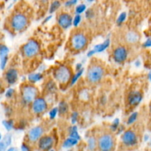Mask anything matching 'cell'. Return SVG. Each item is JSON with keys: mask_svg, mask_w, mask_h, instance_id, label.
<instances>
[{"mask_svg": "<svg viewBox=\"0 0 151 151\" xmlns=\"http://www.w3.org/2000/svg\"><path fill=\"white\" fill-rule=\"evenodd\" d=\"M28 19L24 13H16L10 19V27L16 32H21L27 27Z\"/></svg>", "mask_w": 151, "mask_h": 151, "instance_id": "obj_1", "label": "cell"}, {"mask_svg": "<svg viewBox=\"0 0 151 151\" xmlns=\"http://www.w3.org/2000/svg\"><path fill=\"white\" fill-rule=\"evenodd\" d=\"M54 78L59 83L66 84L72 79V71L68 66L61 65L54 71Z\"/></svg>", "mask_w": 151, "mask_h": 151, "instance_id": "obj_2", "label": "cell"}, {"mask_svg": "<svg viewBox=\"0 0 151 151\" xmlns=\"http://www.w3.org/2000/svg\"><path fill=\"white\" fill-rule=\"evenodd\" d=\"M104 74V69L100 65L92 64L88 69L87 79L91 83H97L103 79Z\"/></svg>", "mask_w": 151, "mask_h": 151, "instance_id": "obj_3", "label": "cell"}, {"mask_svg": "<svg viewBox=\"0 0 151 151\" xmlns=\"http://www.w3.org/2000/svg\"><path fill=\"white\" fill-rule=\"evenodd\" d=\"M88 44V38L83 32H75L71 38V46L76 51L84 50Z\"/></svg>", "mask_w": 151, "mask_h": 151, "instance_id": "obj_4", "label": "cell"}, {"mask_svg": "<svg viewBox=\"0 0 151 151\" xmlns=\"http://www.w3.org/2000/svg\"><path fill=\"white\" fill-rule=\"evenodd\" d=\"M38 88L32 85H25L22 88V98L25 104L32 103L38 96Z\"/></svg>", "mask_w": 151, "mask_h": 151, "instance_id": "obj_5", "label": "cell"}, {"mask_svg": "<svg viewBox=\"0 0 151 151\" xmlns=\"http://www.w3.org/2000/svg\"><path fill=\"white\" fill-rule=\"evenodd\" d=\"M97 146L100 150L103 151L112 150L115 146L114 138L109 134H103L97 140Z\"/></svg>", "mask_w": 151, "mask_h": 151, "instance_id": "obj_6", "label": "cell"}, {"mask_svg": "<svg viewBox=\"0 0 151 151\" xmlns=\"http://www.w3.org/2000/svg\"><path fill=\"white\" fill-rule=\"evenodd\" d=\"M40 52V45L35 40H29L22 47V52L26 58H32L36 56Z\"/></svg>", "mask_w": 151, "mask_h": 151, "instance_id": "obj_7", "label": "cell"}, {"mask_svg": "<svg viewBox=\"0 0 151 151\" xmlns=\"http://www.w3.org/2000/svg\"><path fill=\"white\" fill-rule=\"evenodd\" d=\"M122 144L126 147H134L138 144V137L137 134L132 130H128L122 134Z\"/></svg>", "mask_w": 151, "mask_h": 151, "instance_id": "obj_8", "label": "cell"}, {"mask_svg": "<svg viewBox=\"0 0 151 151\" xmlns=\"http://www.w3.org/2000/svg\"><path fill=\"white\" fill-rule=\"evenodd\" d=\"M48 108L47 101L42 97H37L32 103V110L36 114H41L45 112Z\"/></svg>", "mask_w": 151, "mask_h": 151, "instance_id": "obj_9", "label": "cell"}, {"mask_svg": "<svg viewBox=\"0 0 151 151\" xmlns=\"http://www.w3.org/2000/svg\"><path fill=\"white\" fill-rule=\"evenodd\" d=\"M128 50L123 46L117 47L113 52V58L117 63H122L128 58Z\"/></svg>", "mask_w": 151, "mask_h": 151, "instance_id": "obj_10", "label": "cell"}, {"mask_svg": "<svg viewBox=\"0 0 151 151\" xmlns=\"http://www.w3.org/2000/svg\"><path fill=\"white\" fill-rule=\"evenodd\" d=\"M58 24L63 29H68L73 24L72 16L67 13H60L58 17Z\"/></svg>", "mask_w": 151, "mask_h": 151, "instance_id": "obj_11", "label": "cell"}, {"mask_svg": "<svg viewBox=\"0 0 151 151\" xmlns=\"http://www.w3.org/2000/svg\"><path fill=\"white\" fill-rule=\"evenodd\" d=\"M44 134V128L41 126H36L31 128L27 134V138L30 142H36L41 139Z\"/></svg>", "mask_w": 151, "mask_h": 151, "instance_id": "obj_12", "label": "cell"}, {"mask_svg": "<svg viewBox=\"0 0 151 151\" xmlns=\"http://www.w3.org/2000/svg\"><path fill=\"white\" fill-rule=\"evenodd\" d=\"M54 145V138L51 136H43L38 142L39 149L43 150H50Z\"/></svg>", "mask_w": 151, "mask_h": 151, "instance_id": "obj_13", "label": "cell"}, {"mask_svg": "<svg viewBox=\"0 0 151 151\" xmlns=\"http://www.w3.org/2000/svg\"><path fill=\"white\" fill-rule=\"evenodd\" d=\"M143 95L139 91H131V92L128 94V103L131 106H137L138 105L140 104L142 101Z\"/></svg>", "mask_w": 151, "mask_h": 151, "instance_id": "obj_14", "label": "cell"}, {"mask_svg": "<svg viewBox=\"0 0 151 151\" xmlns=\"http://www.w3.org/2000/svg\"><path fill=\"white\" fill-rule=\"evenodd\" d=\"M5 81L9 85H13L19 78V72L14 68L9 69L5 73Z\"/></svg>", "mask_w": 151, "mask_h": 151, "instance_id": "obj_15", "label": "cell"}, {"mask_svg": "<svg viewBox=\"0 0 151 151\" xmlns=\"http://www.w3.org/2000/svg\"><path fill=\"white\" fill-rule=\"evenodd\" d=\"M139 35L134 31H129L125 35V40L129 44H135L139 41Z\"/></svg>", "mask_w": 151, "mask_h": 151, "instance_id": "obj_16", "label": "cell"}, {"mask_svg": "<svg viewBox=\"0 0 151 151\" xmlns=\"http://www.w3.org/2000/svg\"><path fill=\"white\" fill-rule=\"evenodd\" d=\"M78 142H79V140L69 137L63 141L62 146H63V148H70V147H73L76 146L78 144Z\"/></svg>", "mask_w": 151, "mask_h": 151, "instance_id": "obj_17", "label": "cell"}, {"mask_svg": "<svg viewBox=\"0 0 151 151\" xmlns=\"http://www.w3.org/2000/svg\"><path fill=\"white\" fill-rule=\"evenodd\" d=\"M110 39L108 38V39H106V41H104L103 43H101V44H97L96 46H94V50H95L97 53L102 52L105 51V50L110 46Z\"/></svg>", "mask_w": 151, "mask_h": 151, "instance_id": "obj_18", "label": "cell"}, {"mask_svg": "<svg viewBox=\"0 0 151 151\" xmlns=\"http://www.w3.org/2000/svg\"><path fill=\"white\" fill-rule=\"evenodd\" d=\"M69 137L75 138L78 140H81V136H80L79 133H78V127L74 125V126L70 127L69 129Z\"/></svg>", "mask_w": 151, "mask_h": 151, "instance_id": "obj_19", "label": "cell"}, {"mask_svg": "<svg viewBox=\"0 0 151 151\" xmlns=\"http://www.w3.org/2000/svg\"><path fill=\"white\" fill-rule=\"evenodd\" d=\"M43 78V75L41 73H32L28 76V81L30 83H36L41 81Z\"/></svg>", "mask_w": 151, "mask_h": 151, "instance_id": "obj_20", "label": "cell"}, {"mask_svg": "<svg viewBox=\"0 0 151 151\" xmlns=\"http://www.w3.org/2000/svg\"><path fill=\"white\" fill-rule=\"evenodd\" d=\"M58 108V114L60 115L65 114L69 111V106H68V104L65 101L60 102Z\"/></svg>", "mask_w": 151, "mask_h": 151, "instance_id": "obj_21", "label": "cell"}, {"mask_svg": "<svg viewBox=\"0 0 151 151\" xmlns=\"http://www.w3.org/2000/svg\"><path fill=\"white\" fill-rule=\"evenodd\" d=\"M46 88H47V91L50 93H54L55 92L56 90H57V86H56L55 83L54 81H51L50 82H48L46 86Z\"/></svg>", "mask_w": 151, "mask_h": 151, "instance_id": "obj_22", "label": "cell"}, {"mask_svg": "<svg viewBox=\"0 0 151 151\" xmlns=\"http://www.w3.org/2000/svg\"><path fill=\"white\" fill-rule=\"evenodd\" d=\"M97 145V142L96 141L95 138L93 137H90L88 139V148L89 150H92L96 148V146Z\"/></svg>", "mask_w": 151, "mask_h": 151, "instance_id": "obj_23", "label": "cell"}, {"mask_svg": "<svg viewBox=\"0 0 151 151\" xmlns=\"http://www.w3.org/2000/svg\"><path fill=\"white\" fill-rule=\"evenodd\" d=\"M60 1H58V0H55L54 1H52V2L51 5H50V13H54V12H55L56 10H57L60 7Z\"/></svg>", "mask_w": 151, "mask_h": 151, "instance_id": "obj_24", "label": "cell"}, {"mask_svg": "<svg viewBox=\"0 0 151 151\" xmlns=\"http://www.w3.org/2000/svg\"><path fill=\"white\" fill-rule=\"evenodd\" d=\"M83 71L84 69H81V70L78 71L77 73L75 74V75H74V76L72 77V79H71V85H74V84H75L78 80H79V78H81V75H82L83 73Z\"/></svg>", "mask_w": 151, "mask_h": 151, "instance_id": "obj_25", "label": "cell"}, {"mask_svg": "<svg viewBox=\"0 0 151 151\" xmlns=\"http://www.w3.org/2000/svg\"><path fill=\"white\" fill-rule=\"evenodd\" d=\"M3 125L7 131H10L14 128V123L13 120H4L2 122Z\"/></svg>", "mask_w": 151, "mask_h": 151, "instance_id": "obj_26", "label": "cell"}, {"mask_svg": "<svg viewBox=\"0 0 151 151\" xmlns=\"http://www.w3.org/2000/svg\"><path fill=\"white\" fill-rule=\"evenodd\" d=\"M137 118H138V113L137 112H134V113L131 114L129 116V117H128V120H127L128 125H132V124H134L137 121Z\"/></svg>", "mask_w": 151, "mask_h": 151, "instance_id": "obj_27", "label": "cell"}, {"mask_svg": "<svg viewBox=\"0 0 151 151\" xmlns=\"http://www.w3.org/2000/svg\"><path fill=\"white\" fill-rule=\"evenodd\" d=\"M126 18H127V13H125V12H122V13H121L120 14H119V17H118L117 19H116V24H117V25L120 26L122 24H123L124 22H125V21L126 20Z\"/></svg>", "mask_w": 151, "mask_h": 151, "instance_id": "obj_28", "label": "cell"}, {"mask_svg": "<svg viewBox=\"0 0 151 151\" xmlns=\"http://www.w3.org/2000/svg\"><path fill=\"white\" fill-rule=\"evenodd\" d=\"M9 53V49L7 46L1 44L0 47V58L4 57V56L8 55Z\"/></svg>", "mask_w": 151, "mask_h": 151, "instance_id": "obj_29", "label": "cell"}, {"mask_svg": "<svg viewBox=\"0 0 151 151\" xmlns=\"http://www.w3.org/2000/svg\"><path fill=\"white\" fill-rule=\"evenodd\" d=\"M1 141L4 143L6 146L7 147H10L11 145V142H12V136L10 135V134H7L4 136V139H3Z\"/></svg>", "mask_w": 151, "mask_h": 151, "instance_id": "obj_30", "label": "cell"}, {"mask_svg": "<svg viewBox=\"0 0 151 151\" xmlns=\"http://www.w3.org/2000/svg\"><path fill=\"white\" fill-rule=\"evenodd\" d=\"M86 10V5L85 4H78L75 8V13L76 14H81V13H84Z\"/></svg>", "mask_w": 151, "mask_h": 151, "instance_id": "obj_31", "label": "cell"}, {"mask_svg": "<svg viewBox=\"0 0 151 151\" xmlns=\"http://www.w3.org/2000/svg\"><path fill=\"white\" fill-rule=\"evenodd\" d=\"M119 119L118 118L115 119L112 122L111 125V130L112 131H116L119 129Z\"/></svg>", "mask_w": 151, "mask_h": 151, "instance_id": "obj_32", "label": "cell"}, {"mask_svg": "<svg viewBox=\"0 0 151 151\" xmlns=\"http://www.w3.org/2000/svg\"><path fill=\"white\" fill-rule=\"evenodd\" d=\"M58 114V108L55 107L50 110V113H49V116H50V119H53L56 117Z\"/></svg>", "mask_w": 151, "mask_h": 151, "instance_id": "obj_33", "label": "cell"}, {"mask_svg": "<svg viewBox=\"0 0 151 151\" xmlns=\"http://www.w3.org/2000/svg\"><path fill=\"white\" fill-rule=\"evenodd\" d=\"M1 58V63H0V66H1V70H4L7 66V61H8V55L4 56V57L0 58Z\"/></svg>", "mask_w": 151, "mask_h": 151, "instance_id": "obj_34", "label": "cell"}, {"mask_svg": "<svg viewBox=\"0 0 151 151\" xmlns=\"http://www.w3.org/2000/svg\"><path fill=\"white\" fill-rule=\"evenodd\" d=\"M81 19H82V17H81V14H76V16L73 19V24H72L73 26L75 27H78V25L81 24Z\"/></svg>", "mask_w": 151, "mask_h": 151, "instance_id": "obj_35", "label": "cell"}, {"mask_svg": "<svg viewBox=\"0 0 151 151\" xmlns=\"http://www.w3.org/2000/svg\"><path fill=\"white\" fill-rule=\"evenodd\" d=\"M78 117H79V114H78V112L75 111L72 114V116H71V121H72V123L73 125H75L78 120Z\"/></svg>", "mask_w": 151, "mask_h": 151, "instance_id": "obj_36", "label": "cell"}, {"mask_svg": "<svg viewBox=\"0 0 151 151\" xmlns=\"http://www.w3.org/2000/svg\"><path fill=\"white\" fill-rule=\"evenodd\" d=\"M14 89L13 88H9V89H7V91H6L5 92V97L6 98H11L13 96V94H14Z\"/></svg>", "mask_w": 151, "mask_h": 151, "instance_id": "obj_37", "label": "cell"}, {"mask_svg": "<svg viewBox=\"0 0 151 151\" xmlns=\"http://www.w3.org/2000/svg\"><path fill=\"white\" fill-rule=\"evenodd\" d=\"M78 2V0H68L67 1H66L65 3V6L66 7H71V6H73L75 4H76Z\"/></svg>", "mask_w": 151, "mask_h": 151, "instance_id": "obj_38", "label": "cell"}, {"mask_svg": "<svg viewBox=\"0 0 151 151\" xmlns=\"http://www.w3.org/2000/svg\"><path fill=\"white\" fill-rule=\"evenodd\" d=\"M143 47L145 48H149V47H151V38H148L142 44Z\"/></svg>", "mask_w": 151, "mask_h": 151, "instance_id": "obj_39", "label": "cell"}, {"mask_svg": "<svg viewBox=\"0 0 151 151\" xmlns=\"http://www.w3.org/2000/svg\"><path fill=\"white\" fill-rule=\"evenodd\" d=\"M86 18H88V19L92 18L94 16V12H93V10L91 9H89V10H87L86 12Z\"/></svg>", "mask_w": 151, "mask_h": 151, "instance_id": "obj_40", "label": "cell"}, {"mask_svg": "<svg viewBox=\"0 0 151 151\" xmlns=\"http://www.w3.org/2000/svg\"><path fill=\"white\" fill-rule=\"evenodd\" d=\"M21 150L22 151H27L30 150V147H28L26 144H22V147H21Z\"/></svg>", "mask_w": 151, "mask_h": 151, "instance_id": "obj_41", "label": "cell"}, {"mask_svg": "<svg viewBox=\"0 0 151 151\" xmlns=\"http://www.w3.org/2000/svg\"><path fill=\"white\" fill-rule=\"evenodd\" d=\"M7 149V146L4 145V143L2 141L0 142V151H4Z\"/></svg>", "mask_w": 151, "mask_h": 151, "instance_id": "obj_42", "label": "cell"}, {"mask_svg": "<svg viewBox=\"0 0 151 151\" xmlns=\"http://www.w3.org/2000/svg\"><path fill=\"white\" fill-rule=\"evenodd\" d=\"M96 53H97L96 51L93 49V50H91L90 51H88V52L87 53V56H88V57H91V56H93L94 54H96Z\"/></svg>", "mask_w": 151, "mask_h": 151, "instance_id": "obj_43", "label": "cell"}, {"mask_svg": "<svg viewBox=\"0 0 151 151\" xmlns=\"http://www.w3.org/2000/svg\"><path fill=\"white\" fill-rule=\"evenodd\" d=\"M51 19H52V16H48L47 18H46L45 19H44L43 24H45V23H47V22H48L49 21H50Z\"/></svg>", "mask_w": 151, "mask_h": 151, "instance_id": "obj_44", "label": "cell"}, {"mask_svg": "<svg viewBox=\"0 0 151 151\" xmlns=\"http://www.w3.org/2000/svg\"><path fill=\"white\" fill-rule=\"evenodd\" d=\"M82 69H83V67H82V64H81V63H78V64L76 65L77 71H79Z\"/></svg>", "mask_w": 151, "mask_h": 151, "instance_id": "obj_45", "label": "cell"}, {"mask_svg": "<svg viewBox=\"0 0 151 151\" xmlns=\"http://www.w3.org/2000/svg\"><path fill=\"white\" fill-rule=\"evenodd\" d=\"M150 136L149 135H147V134H145V137H144V140L145 142H147V141H148V140H150Z\"/></svg>", "mask_w": 151, "mask_h": 151, "instance_id": "obj_46", "label": "cell"}, {"mask_svg": "<svg viewBox=\"0 0 151 151\" xmlns=\"http://www.w3.org/2000/svg\"><path fill=\"white\" fill-rule=\"evenodd\" d=\"M140 64H141V63H140L139 60H137V61L135 62V66H139Z\"/></svg>", "mask_w": 151, "mask_h": 151, "instance_id": "obj_47", "label": "cell"}, {"mask_svg": "<svg viewBox=\"0 0 151 151\" xmlns=\"http://www.w3.org/2000/svg\"><path fill=\"white\" fill-rule=\"evenodd\" d=\"M16 149L14 148V147H10V148L7 149V151H13V150H16Z\"/></svg>", "mask_w": 151, "mask_h": 151, "instance_id": "obj_48", "label": "cell"}, {"mask_svg": "<svg viewBox=\"0 0 151 151\" xmlns=\"http://www.w3.org/2000/svg\"><path fill=\"white\" fill-rule=\"evenodd\" d=\"M147 77H148L149 81H151V71H150V72H149V73H148V75H147Z\"/></svg>", "mask_w": 151, "mask_h": 151, "instance_id": "obj_49", "label": "cell"}, {"mask_svg": "<svg viewBox=\"0 0 151 151\" xmlns=\"http://www.w3.org/2000/svg\"><path fill=\"white\" fill-rule=\"evenodd\" d=\"M149 146H150V147H151V137H150V140H149Z\"/></svg>", "mask_w": 151, "mask_h": 151, "instance_id": "obj_50", "label": "cell"}, {"mask_svg": "<svg viewBox=\"0 0 151 151\" xmlns=\"http://www.w3.org/2000/svg\"><path fill=\"white\" fill-rule=\"evenodd\" d=\"M94 0H87V1H88V2H92V1H94Z\"/></svg>", "mask_w": 151, "mask_h": 151, "instance_id": "obj_51", "label": "cell"}, {"mask_svg": "<svg viewBox=\"0 0 151 151\" xmlns=\"http://www.w3.org/2000/svg\"><path fill=\"white\" fill-rule=\"evenodd\" d=\"M150 114H151V103H150Z\"/></svg>", "mask_w": 151, "mask_h": 151, "instance_id": "obj_52", "label": "cell"}, {"mask_svg": "<svg viewBox=\"0 0 151 151\" xmlns=\"http://www.w3.org/2000/svg\"><path fill=\"white\" fill-rule=\"evenodd\" d=\"M14 1H19V0H14Z\"/></svg>", "mask_w": 151, "mask_h": 151, "instance_id": "obj_53", "label": "cell"}]
</instances>
